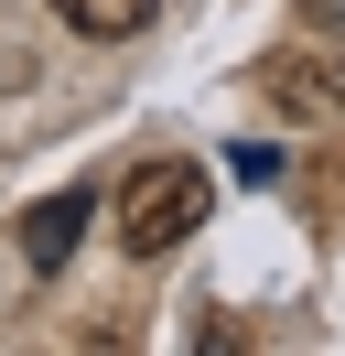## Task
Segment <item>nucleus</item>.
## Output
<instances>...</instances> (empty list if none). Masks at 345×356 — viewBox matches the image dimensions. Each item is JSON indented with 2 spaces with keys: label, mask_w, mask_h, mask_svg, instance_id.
Listing matches in <instances>:
<instances>
[{
  "label": "nucleus",
  "mask_w": 345,
  "mask_h": 356,
  "mask_svg": "<svg viewBox=\"0 0 345 356\" xmlns=\"http://www.w3.org/2000/svg\"><path fill=\"white\" fill-rule=\"evenodd\" d=\"M205 205H216L205 162L172 152V162H141V173L119 184V205H108V216H119V248H129V259H172V248L205 227Z\"/></svg>",
  "instance_id": "1"
},
{
  "label": "nucleus",
  "mask_w": 345,
  "mask_h": 356,
  "mask_svg": "<svg viewBox=\"0 0 345 356\" xmlns=\"http://www.w3.org/2000/svg\"><path fill=\"white\" fill-rule=\"evenodd\" d=\"M302 22H313V33H335V44H345V0H302Z\"/></svg>",
  "instance_id": "5"
},
{
  "label": "nucleus",
  "mask_w": 345,
  "mask_h": 356,
  "mask_svg": "<svg viewBox=\"0 0 345 356\" xmlns=\"http://www.w3.org/2000/svg\"><path fill=\"white\" fill-rule=\"evenodd\" d=\"M86 216H97V195H86V184H76V195H43L33 216H22V259H33L43 281H54V270L76 259V238H86Z\"/></svg>",
  "instance_id": "3"
},
{
  "label": "nucleus",
  "mask_w": 345,
  "mask_h": 356,
  "mask_svg": "<svg viewBox=\"0 0 345 356\" xmlns=\"http://www.w3.org/2000/svg\"><path fill=\"white\" fill-rule=\"evenodd\" d=\"M151 11H162V0H54V22H65V33H86V44H129Z\"/></svg>",
  "instance_id": "4"
},
{
  "label": "nucleus",
  "mask_w": 345,
  "mask_h": 356,
  "mask_svg": "<svg viewBox=\"0 0 345 356\" xmlns=\"http://www.w3.org/2000/svg\"><path fill=\"white\" fill-rule=\"evenodd\" d=\"M270 108L302 119V130H323V119H345V54H270Z\"/></svg>",
  "instance_id": "2"
}]
</instances>
